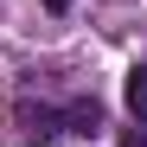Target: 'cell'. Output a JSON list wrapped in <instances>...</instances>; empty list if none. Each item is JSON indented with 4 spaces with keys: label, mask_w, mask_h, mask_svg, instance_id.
Segmentation results:
<instances>
[{
    "label": "cell",
    "mask_w": 147,
    "mask_h": 147,
    "mask_svg": "<svg viewBox=\"0 0 147 147\" xmlns=\"http://www.w3.org/2000/svg\"><path fill=\"white\" fill-rule=\"evenodd\" d=\"M58 121H64V134H102V102H96V96H70V102L58 109Z\"/></svg>",
    "instance_id": "obj_1"
},
{
    "label": "cell",
    "mask_w": 147,
    "mask_h": 147,
    "mask_svg": "<svg viewBox=\"0 0 147 147\" xmlns=\"http://www.w3.org/2000/svg\"><path fill=\"white\" fill-rule=\"evenodd\" d=\"M38 7H45V13H70V0H38Z\"/></svg>",
    "instance_id": "obj_5"
},
{
    "label": "cell",
    "mask_w": 147,
    "mask_h": 147,
    "mask_svg": "<svg viewBox=\"0 0 147 147\" xmlns=\"http://www.w3.org/2000/svg\"><path fill=\"white\" fill-rule=\"evenodd\" d=\"M13 121H19V134H26V141H51V134H64L58 109H45V102H19Z\"/></svg>",
    "instance_id": "obj_2"
},
{
    "label": "cell",
    "mask_w": 147,
    "mask_h": 147,
    "mask_svg": "<svg viewBox=\"0 0 147 147\" xmlns=\"http://www.w3.org/2000/svg\"><path fill=\"white\" fill-rule=\"evenodd\" d=\"M115 147H147V121H134V128H121V134H115Z\"/></svg>",
    "instance_id": "obj_4"
},
{
    "label": "cell",
    "mask_w": 147,
    "mask_h": 147,
    "mask_svg": "<svg viewBox=\"0 0 147 147\" xmlns=\"http://www.w3.org/2000/svg\"><path fill=\"white\" fill-rule=\"evenodd\" d=\"M121 102H128V115H134V121H147V64H134V70H128Z\"/></svg>",
    "instance_id": "obj_3"
}]
</instances>
